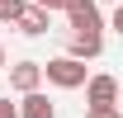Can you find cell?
I'll use <instances>...</instances> for the list:
<instances>
[{
	"instance_id": "1",
	"label": "cell",
	"mask_w": 123,
	"mask_h": 118,
	"mask_svg": "<svg viewBox=\"0 0 123 118\" xmlns=\"http://www.w3.org/2000/svg\"><path fill=\"white\" fill-rule=\"evenodd\" d=\"M43 80H52L57 90H80L85 80H90V66L80 57H71V52H62V57H52L43 66Z\"/></svg>"
},
{
	"instance_id": "2",
	"label": "cell",
	"mask_w": 123,
	"mask_h": 118,
	"mask_svg": "<svg viewBox=\"0 0 123 118\" xmlns=\"http://www.w3.org/2000/svg\"><path fill=\"white\" fill-rule=\"evenodd\" d=\"M66 24H71V33H104L99 0H71L66 5Z\"/></svg>"
},
{
	"instance_id": "3",
	"label": "cell",
	"mask_w": 123,
	"mask_h": 118,
	"mask_svg": "<svg viewBox=\"0 0 123 118\" xmlns=\"http://www.w3.org/2000/svg\"><path fill=\"white\" fill-rule=\"evenodd\" d=\"M10 85H14L19 94L38 90L43 85V61H14V66H10Z\"/></svg>"
},
{
	"instance_id": "4",
	"label": "cell",
	"mask_w": 123,
	"mask_h": 118,
	"mask_svg": "<svg viewBox=\"0 0 123 118\" xmlns=\"http://www.w3.org/2000/svg\"><path fill=\"white\" fill-rule=\"evenodd\" d=\"M47 24H52V14H47L43 5H24V14L14 19V29L24 33V38H43V33H47Z\"/></svg>"
},
{
	"instance_id": "5",
	"label": "cell",
	"mask_w": 123,
	"mask_h": 118,
	"mask_svg": "<svg viewBox=\"0 0 123 118\" xmlns=\"http://www.w3.org/2000/svg\"><path fill=\"white\" fill-rule=\"evenodd\" d=\"M85 104H118V80L114 76H90L85 80Z\"/></svg>"
},
{
	"instance_id": "6",
	"label": "cell",
	"mask_w": 123,
	"mask_h": 118,
	"mask_svg": "<svg viewBox=\"0 0 123 118\" xmlns=\"http://www.w3.org/2000/svg\"><path fill=\"white\" fill-rule=\"evenodd\" d=\"M66 52L80 57V61H95L104 52V33H71V38H66Z\"/></svg>"
},
{
	"instance_id": "7",
	"label": "cell",
	"mask_w": 123,
	"mask_h": 118,
	"mask_svg": "<svg viewBox=\"0 0 123 118\" xmlns=\"http://www.w3.org/2000/svg\"><path fill=\"white\" fill-rule=\"evenodd\" d=\"M19 118H57V104L47 99L43 90H29V94L19 99Z\"/></svg>"
},
{
	"instance_id": "8",
	"label": "cell",
	"mask_w": 123,
	"mask_h": 118,
	"mask_svg": "<svg viewBox=\"0 0 123 118\" xmlns=\"http://www.w3.org/2000/svg\"><path fill=\"white\" fill-rule=\"evenodd\" d=\"M24 14V0H0V24H14Z\"/></svg>"
},
{
	"instance_id": "9",
	"label": "cell",
	"mask_w": 123,
	"mask_h": 118,
	"mask_svg": "<svg viewBox=\"0 0 123 118\" xmlns=\"http://www.w3.org/2000/svg\"><path fill=\"white\" fill-rule=\"evenodd\" d=\"M85 118H123V109H118V104H90Z\"/></svg>"
},
{
	"instance_id": "10",
	"label": "cell",
	"mask_w": 123,
	"mask_h": 118,
	"mask_svg": "<svg viewBox=\"0 0 123 118\" xmlns=\"http://www.w3.org/2000/svg\"><path fill=\"white\" fill-rule=\"evenodd\" d=\"M33 5H43L47 14H57V10H62V14H66V5H71V0H33Z\"/></svg>"
},
{
	"instance_id": "11",
	"label": "cell",
	"mask_w": 123,
	"mask_h": 118,
	"mask_svg": "<svg viewBox=\"0 0 123 118\" xmlns=\"http://www.w3.org/2000/svg\"><path fill=\"white\" fill-rule=\"evenodd\" d=\"M0 118H19V104H10L5 94H0Z\"/></svg>"
},
{
	"instance_id": "12",
	"label": "cell",
	"mask_w": 123,
	"mask_h": 118,
	"mask_svg": "<svg viewBox=\"0 0 123 118\" xmlns=\"http://www.w3.org/2000/svg\"><path fill=\"white\" fill-rule=\"evenodd\" d=\"M109 29H114V33H123V5H114V19H109Z\"/></svg>"
},
{
	"instance_id": "13",
	"label": "cell",
	"mask_w": 123,
	"mask_h": 118,
	"mask_svg": "<svg viewBox=\"0 0 123 118\" xmlns=\"http://www.w3.org/2000/svg\"><path fill=\"white\" fill-rule=\"evenodd\" d=\"M0 71H5V47H0Z\"/></svg>"
},
{
	"instance_id": "14",
	"label": "cell",
	"mask_w": 123,
	"mask_h": 118,
	"mask_svg": "<svg viewBox=\"0 0 123 118\" xmlns=\"http://www.w3.org/2000/svg\"><path fill=\"white\" fill-rule=\"evenodd\" d=\"M99 5H123V0H99Z\"/></svg>"
}]
</instances>
